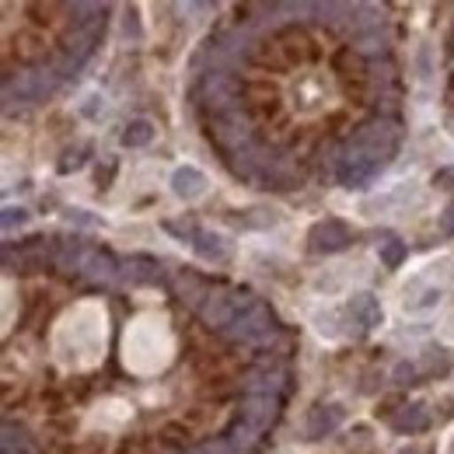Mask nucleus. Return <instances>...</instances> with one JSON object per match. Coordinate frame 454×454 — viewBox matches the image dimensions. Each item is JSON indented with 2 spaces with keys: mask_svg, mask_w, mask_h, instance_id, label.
<instances>
[{
  "mask_svg": "<svg viewBox=\"0 0 454 454\" xmlns=\"http://www.w3.org/2000/svg\"><path fill=\"white\" fill-rule=\"evenodd\" d=\"M168 349H171V336L161 318L144 315V318H137L129 325V333H126V364H129V371L154 374L168 360Z\"/></svg>",
  "mask_w": 454,
  "mask_h": 454,
  "instance_id": "obj_1",
  "label": "nucleus"
},
{
  "mask_svg": "<svg viewBox=\"0 0 454 454\" xmlns=\"http://www.w3.org/2000/svg\"><path fill=\"white\" fill-rule=\"evenodd\" d=\"M57 336H70V356L77 364L98 356V349L106 346V315L95 304H81L63 325Z\"/></svg>",
  "mask_w": 454,
  "mask_h": 454,
  "instance_id": "obj_2",
  "label": "nucleus"
},
{
  "mask_svg": "<svg viewBox=\"0 0 454 454\" xmlns=\"http://www.w3.org/2000/svg\"><path fill=\"white\" fill-rule=\"evenodd\" d=\"M255 308V301L248 297V294H238V290H210V297L200 304V315L207 318V325H217V329H227V325H234L245 311H252Z\"/></svg>",
  "mask_w": 454,
  "mask_h": 454,
  "instance_id": "obj_3",
  "label": "nucleus"
},
{
  "mask_svg": "<svg viewBox=\"0 0 454 454\" xmlns=\"http://www.w3.org/2000/svg\"><path fill=\"white\" fill-rule=\"evenodd\" d=\"M353 151H360V154H367L374 165H388L392 161V154L398 151V133L392 126H385V122H374V126H364L360 133H356V140H353Z\"/></svg>",
  "mask_w": 454,
  "mask_h": 454,
  "instance_id": "obj_4",
  "label": "nucleus"
},
{
  "mask_svg": "<svg viewBox=\"0 0 454 454\" xmlns=\"http://www.w3.org/2000/svg\"><path fill=\"white\" fill-rule=\"evenodd\" d=\"M308 241H311V252L333 255V252H342L353 241V234H349V227L342 224L340 217H325V221H318V224L311 227Z\"/></svg>",
  "mask_w": 454,
  "mask_h": 454,
  "instance_id": "obj_5",
  "label": "nucleus"
},
{
  "mask_svg": "<svg viewBox=\"0 0 454 454\" xmlns=\"http://www.w3.org/2000/svg\"><path fill=\"white\" fill-rule=\"evenodd\" d=\"M378 171H381V165H374L367 154L353 151V154H346L340 165H336V178H340V185H346V189H364Z\"/></svg>",
  "mask_w": 454,
  "mask_h": 454,
  "instance_id": "obj_6",
  "label": "nucleus"
},
{
  "mask_svg": "<svg viewBox=\"0 0 454 454\" xmlns=\"http://www.w3.org/2000/svg\"><path fill=\"white\" fill-rule=\"evenodd\" d=\"M234 340H245V342H252V340H262L266 333H273V315L262 308V304H255L252 311H245L231 329H227Z\"/></svg>",
  "mask_w": 454,
  "mask_h": 454,
  "instance_id": "obj_7",
  "label": "nucleus"
},
{
  "mask_svg": "<svg viewBox=\"0 0 454 454\" xmlns=\"http://www.w3.org/2000/svg\"><path fill=\"white\" fill-rule=\"evenodd\" d=\"M346 308H349V318H353V322H356L364 333H367V329H378V325L385 322L381 301H378L374 294H367V290H364V294H353Z\"/></svg>",
  "mask_w": 454,
  "mask_h": 454,
  "instance_id": "obj_8",
  "label": "nucleus"
},
{
  "mask_svg": "<svg viewBox=\"0 0 454 454\" xmlns=\"http://www.w3.org/2000/svg\"><path fill=\"white\" fill-rule=\"evenodd\" d=\"M171 189H175V196L192 200V196H200L207 189V175L200 168H192V165H182V168H175V175H171Z\"/></svg>",
  "mask_w": 454,
  "mask_h": 454,
  "instance_id": "obj_9",
  "label": "nucleus"
},
{
  "mask_svg": "<svg viewBox=\"0 0 454 454\" xmlns=\"http://www.w3.org/2000/svg\"><path fill=\"white\" fill-rule=\"evenodd\" d=\"M192 248H196V255L200 259H207V262H227V255H231V245H227L221 234H210V231H203L200 227V234L192 238Z\"/></svg>",
  "mask_w": 454,
  "mask_h": 454,
  "instance_id": "obj_10",
  "label": "nucleus"
},
{
  "mask_svg": "<svg viewBox=\"0 0 454 454\" xmlns=\"http://www.w3.org/2000/svg\"><path fill=\"white\" fill-rule=\"evenodd\" d=\"M342 423V409L340 405H318L315 412H311V419H308V437H329L336 427Z\"/></svg>",
  "mask_w": 454,
  "mask_h": 454,
  "instance_id": "obj_11",
  "label": "nucleus"
},
{
  "mask_svg": "<svg viewBox=\"0 0 454 454\" xmlns=\"http://www.w3.org/2000/svg\"><path fill=\"white\" fill-rule=\"evenodd\" d=\"M154 140V122L151 119H133L122 129V147H147Z\"/></svg>",
  "mask_w": 454,
  "mask_h": 454,
  "instance_id": "obj_12",
  "label": "nucleus"
},
{
  "mask_svg": "<svg viewBox=\"0 0 454 454\" xmlns=\"http://www.w3.org/2000/svg\"><path fill=\"white\" fill-rule=\"evenodd\" d=\"M392 427H395L398 434H416V430L427 427V412L419 405H409V409H402L395 419H392Z\"/></svg>",
  "mask_w": 454,
  "mask_h": 454,
  "instance_id": "obj_13",
  "label": "nucleus"
},
{
  "mask_svg": "<svg viewBox=\"0 0 454 454\" xmlns=\"http://www.w3.org/2000/svg\"><path fill=\"white\" fill-rule=\"evenodd\" d=\"M405 259H409V245H405V241L392 238V241L381 245V266H385V270H398Z\"/></svg>",
  "mask_w": 454,
  "mask_h": 454,
  "instance_id": "obj_14",
  "label": "nucleus"
},
{
  "mask_svg": "<svg viewBox=\"0 0 454 454\" xmlns=\"http://www.w3.org/2000/svg\"><path fill=\"white\" fill-rule=\"evenodd\" d=\"M270 409H273V402L266 395H252L245 402V419L252 423V427H262L266 419H270Z\"/></svg>",
  "mask_w": 454,
  "mask_h": 454,
  "instance_id": "obj_15",
  "label": "nucleus"
},
{
  "mask_svg": "<svg viewBox=\"0 0 454 454\" xmlns=\"http://www.w3.org/2000/svg\"><path fill=\"white\" fill-rule=\"evenodd\" d=\"M356 50H360L364 57H378V53H385V43H381L378 32H367V35L356 39Z\"/></svg>",
  "mask_w": 454,
  "mask_h": 454,
  "instance_id": "obj_16",
  "label": "nucleus"
},
{
  "mask_svg": "<svg viewBox=\"0 0 454 454\" xmlns=\"http://www.w3.org/2000/svg\"><path fill=\"white\" fill-rule=\"evenodd\" d=\"M315 329H318L322 336H329V340L340 336V325H336V315H333V311H318V315H315Z\"/></svg>",
  "mask_w": 454,
  "mask_h": 454,
  "instance_id": "obj_17",
  "label": "nucleus"
},
{
  "mask_svg": "<svg viewBox=\"0 0 454 454\" xmlns=\"http://www.w3.org/2000/svg\"><path fill=\"white\" fill-rule=\"evenodd\" d=\"M25 221H28V214H25L21 207H18V210H14V207H7V210H4V231H11L14 224L21 227Z\"/></svg>",
  "mask_w": 454,
  "mask_h": 454,
  "instance_id": "obj_18",
  "label": "nucleus"
},
{
  "mask_svg": "<svg viewBox=\"0 0 454 454\" xmlns=\"http://www.w3.org/2000/svg\"><path fill=\"white\" fill-rule=\"evenodd\" d=\"M441 234H444V238H454V200L444 207V214H441Z\"/></svg>",
  "mask_w": 454,
  "mask_h": 454,
  "instance_id": "obj_19",
  "label": "nucleus"
},
{
  "mask_svg": "<svg viewBox=\"0 0 454 454\" xmlns=\"http://www.w3.org/2000/svg\"><path fill=\"white\" fill-rule=\"evenodd\" d=\"M434 185H448V189H454V168L437 171V175H434Z\"/></svg>",
  "mask_w": 454,
  "mask_h": 454,
  "instance_id": "obj_20",
  "label": "nucleus"
},
{
  "mask_svg": "<svg viewBox=\"0 0 454 454\" xmlns=\"http://www.w3.org/2000/svg\"><path fill=\"white\" fill-rule=\"evenodd\" d=\"M70 168H81V154H67V161H59V171H63V175Z\"/></svg>",
  "mask_w": 454,
  "mask_h": 454,
  "instance_id": "obj_21",
  "label": "nucleus"
},
{
  "mask_svg": "<svg viewBox=\"0 0 454 454\" xmlns=\"http://www.w3.org/2000/svg\"><path fill=\"white\" fill-rule=\"evenodd\" d=\"M115 175V165H106V168H98V185H109Z\"/></svg>",
  "mask_w": 454,
  "mask_h": 454,
  "instance_id": "obj_22",
  "label": "nucleus"
},
{
  "mask_svg": "<svg viewBox=\"0 0 454 454\" xmlns=\"http://www.w3.org/2000/svg\"><path fill=\"white\" fill-rule=\"evenodd\" d=\"M98 102H102V98H98V95H91V98H88V106H84L81 113H84V115H98Z\"/></svg>",
  "mask_w": 454,
  "mask_h": 454,
  "instance_id": "obj_23",
  "label": "nucleus"
},
{
  "mask_svg": "<svg viewBox=\"0 0 454 454\" xmlns=\"http://www.w3.org/2000/svg\"><path fill=\"white\" fill-rule=\"evenodd\" d=\"M402 454H416V451H402Z\"/></svg>",
  "mask_w": 454,
  "mask_h": 454,
  "instance_id": "obj_24",
  "label": "nucleus"
}]
</instances>
